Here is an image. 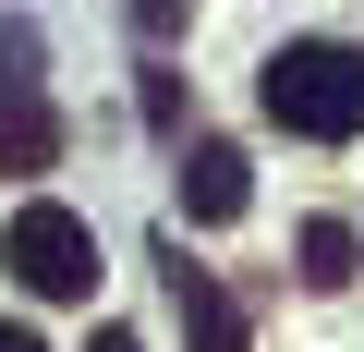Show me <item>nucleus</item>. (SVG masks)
Masks as SVG:
<instances>
[{"label": "nucleus", "mask_w": 364, "mask_h": 352, "mask_svg": "<svg viewBox=\"0 0 364 352\" xmlns=\"http://www.w3.org/2000/svg\"><path fill=\"white\" fill-rule=\"evenodd\" d=\"M255 97H267L279 134L340 146V134H364V49H340V37H291V49L255 73Z\"/></svg>", "instance_id": "nucleus-1"}, {"label": "nucleus", "mask_w": 364, "mask_h": 352, "mask_svg": "<svg viewBox=\"0 0 364 352\" xmlns=\"http://www.w3.org/2000/svg\"><path fill=\"white\" fill-rule=\"evenodd\" d=\"M0 267H13L37 304H85V292H97V231L37 195V207H13V231H0Z\"/></svg>", "instance_id": "nucleus-2"}, {"label": "nucleus", "mask_w": 364, "mask_h": 352, "mask_svg": "<svg viewBox=\"0 0 364 352\" xmlns=\"http://www.w3.org/2000/svg\"><path fill=\"white\" fill-rule=\"evenodd\" d=\"M49 158H61V110H49V85H37V49L0 37V170L37 183Z\"/></svg>", "instance_id": "nucleus-3"}, {"label": "nucleus", "mask_w": 364, "mask_h": 352, "mask_svg": "<svg viewBox=\"0 0 364 352\" xmlns=\"http://www.w3.org/2000/svg\"><path fill=\"white\" fill-rule=\"evenodd\" d=\"M243 195H255V158H243L231 134H207L195 158H182V219H195V231H219V219H243Z\"/></svg>", "instance_id": "nucleus-4"}, {"label": "nucleus", "mask_w": 364, "mask_h": 352, "mask_svg": "<svg viewBox=\"0 0 364 352\" xmlns=\"http://www.w3.org/2000/svg\"><path fill=\"white\" fill-rule=\"evenodd\" d=\"M170 304H182V352H243V304L219 267H182L170 255Z\"/></svg>", "instance_id": "nucleus-5"}, {"label": "nucleus", "mask_w": 364, "mask_h": 352, "mask_svg": "<svg viewBox=\"0 0 364 352\" xmlns=\"http://www.w3.org/2000/svg\"><path fill=\"white\" fill-rule=\"evenodd\" d=\"M291 255H304V279H316V292H340L364 243H352V219H304V243H291Z\"/></svg>", "instance_id": "nucleus-6"}, {"label": "nucleus", "mask_w": 364, "mask_h": 352, "mask_svg": "<svg viewBox=\"0 0 364 352\" xmlns=\"http://www.w3.org/2000/svg\"><path fill=\"white\" fill-rule=\"evenodd\" d=\"M0 352H49V340H37V328H13V316H0Z\"/></svg>", "instance_id": "nucleus-7"}, {"label": "nucleus", "mask_w": 364, "mask_h": 352, "mask_svg": "<svg viewBox=\"0 0 364 352\" xmlns=\"http://www.w3.org/2000/svg\"><path fill=\"white\" fill-rule=\"evenodd\" d=\"M85 352H146V340H134V328H97V340H85Z\"/></svg>", "instance_id": "nucleus-8"}]
</instances>
